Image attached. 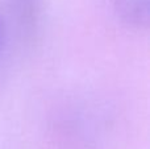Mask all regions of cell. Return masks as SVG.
Wrapping results in <instances>:
<instances>
[{"mask_svg":"<svg viewBox=\"0 0 150 149\" xmlns=\"http://www.w3.org/2000/svg\"><path fill=\"white\" fill-rule=\"evenodd\" d=\"M3 40H4V23H3V18L0 17V50L3 46Z\"/></svg>","mask_w":150,"mask_h":149,"instance_id":"2","label":"cell"},{"mask_svg":"<svg viewBox=\"0 0 150 149\" xmlns=\"http://www.w3.org/2000/svg\"><path fill=\"white\" fill-rule=\"evenodd\" d=\"M117 16L124 24L146 31L150 23V0H112Z\"/></svg>","mask_w":150,"mask_h":149,"instance_id":"1","label":"cell"}]
</instances>
